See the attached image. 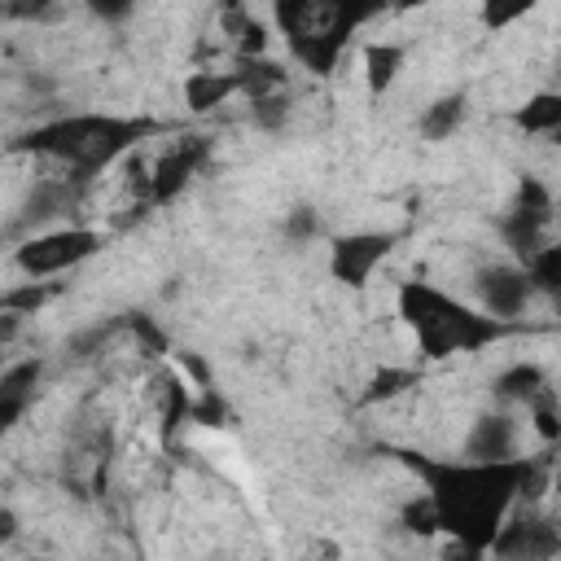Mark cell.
<instances>
[{
    "label": "cell",
    "mask_w": 561,
    "mask_h": 561,
    "mask_svg": "<svg viewBox=\"0 0 561 561\" xmlns=\"http://www.w3.org/2000/svg\"><path fill=\"white\" fill-rule=\"evenodd\" d=\"M434 495L443 513V530L456 535L451 557H486L495 530L517 500V482L526 473V456L513 460H430L416 451H394Z\"/></svg>",
    "instance_id": "cell-1"
},
{
    "label": "cell",
    "mask_w": 561,
    "mask_h": 561,
    "mask_svg": "<svg viewBox=\"0 0 561 561\" xmlns=\"http://www.w3.org/2000/svg\"><path fill=\"white\" fill-rule=\"evenodd\" d=\"M158 123L153 118H114V114H70V118H53L35 131H26L22 140H13L18 153H44L53 162L66 167L70 180L92 184L110 162H118L123 153H131L145 136H153Z\"/></svg>",
    "instance_id": "cell-2"
},
{
    "label": "cell",
    "mask_w": 561,
    "mask_h": 561,
    "mask_svg": "<svg viewBox=\"0 0 561 561\" xmlns=\"http://www.w3.org/2000/svg\"><path fill=\"white\" fill-rule=\"evenodd\" d=\"M399 316L412 329L416 346L425 359H447L460 351H482L500 337L513 333L508 320L491 316V311H473L456 298H447L443 289L425 285V280H403L399 285Z\"/></svg>",
    "instance_id": "cell-3"
},
{
    "label": "cell",
    "mask_w": 561,
    "mask_h": 561,
    "mask_svg": "<svg viewBox=\"0 0 561 561\" xmlns=\"http://www.w3.org/2000/svg\"><path fill=\"white\" fill-rule=\"evenodd\" d=\"M386 9H390V0H272V13H276L285 44L311 39V35L351 39V31L381 18Z\"/></svg>",
    "instance_id": "cell-4"
},
{
    "label": "cell",
    "mask_w": 561,
    "mask_h": 561,
    "mask_svg": "<svg viewBox=\"0 0 561 561\" xmlns=\"http://www.w3.org/2000/svg\"><path fill=\"white\" fill-rule=\"evenodd\" d=\"M101 232L96 228H53V232H35L13 250V263L26 276H57L79 267L83 259H92L101 250Z\"/></svg>",
    "instance_id": "cell-5"
},
{
    "label": "cell",
    "mask_w": 561,
    "mask_h": 561,
    "mask_svg": "<svg viewBox=\"0 0 561 561\" xmlns=\"http://www.w3.org/2000/svg\"><path fill=\"white\" fill-rule=\"evenodd\" d=\"M394 250V232H351V237H333L329 245V276L337 285L364 289L368 276L377 272V263Z\"/></svg>",
    "instance_id": "cell-6"
},
{
    "label": "cell",
    "mask_w": 561,
    "mask_h": 561,
    "mask_svg": "<svg viewBox=\"0 0 561 561\" xmlns=\"http://www.w3.org/2000/svg\"><path fill=\"white\" fill-rule=\"evenodd\" d=\"M491 552L495 557H508V561H539V557H557L561 552V522L552 517H504V526L495 530L491 539Z\"/></svg>",
    "instance_id": "cell-7"
},
{
    "label": "cell",
    "mask_w": 561,
    "mask_h": 561,
    "mask_svg": "<svg viewBox=\"0 0 561 561\" xmlns=\"http://www.w3.org/2000/svg\"><path fill=\"white\" fill-rule=\"evenodd\" d=\"M473 289H478V298H482V311H491V316H500V320L522 316L526 298L535 294V285H530V276H526L522 263H491V267H482V272L473 276Z\"/></svg>",
    "instance_id": "cell-8"
},
{
    "label": "cell",
    "mask_w": 561,
    "mask_h": 561,
    "mask_svg": "<svg viewBox=\"0 0 561 561\" xmlns=\"http://www.w3.org/2000/svg\"><path fill=\"white\" fill-rule=\"evenodd\" d=\"M210 158V140L206 136H184L175 140L158 162H153V206L171 202L175 193H184V184L206 167Z\"/></svg>",
    "instance_id": "cell-9"
},
{
    "label": "cell",
    "mask_w": 561,
    "mask_h": 561,
    "mask_svg": "<svg viewBox=\"0 0 561 561\" xmlns=\"http://www.w3.org/2000/svg\"><path fill=\"white\" fill-rule=\"evenodd\" d=\"M83 188H88V184H79V180H70V175H61V180H39V184L31 188V197L22 202V215L9 224V237H18L22 228L48 224V219H57V215L75 210V206H79V197H83Z\"/></svg>",
    "instance_id": "cell-10"
},
{
    "label": "cell",
    "mask_w": 561,
    "mask_h": 561,
    "mask_svg": "<svg viewBox=\"0 0 561 561\" xmlns=\"http://www.w3.org/2000/svg\"><path fill=\"white\" fill-rule=\"evenodd\" d=\"M517 456V425L508 412H482L469 425L465 460H513Z\"/></svg>",
    "instance_id": "cell-11"
},
{
    "label": "cell",
    "mask_w": 561,
    "mask_h": 561,
    "mask_svg": "<svg viewBox=\"0 0 561 561\" xmlns=\"http://www.w3.org/2000/svg\"><path fill=\"white\" fill-rule=\"evenodd\" d=\"M219 31L232 39V48H237V57H263L267 53V26L241 4V0H224L219 4Z\"/></svg>",
    "instance_id": "cell-12"
},
{
    "label": "cell",
    "mask_w": 561,
    "mask_h": 561,
    "mask_svg": "<svg viewBox=\"0 0 561 561\" xmlns=\"http://www.w3.org/2000/svg\"><path fill=\"white\" fill-rule=\"evenodd\" d=\"M232 92H241L237 70H193V75L184 79V105H188L193 114H210V110H219Z\"/></svg>",
    "instance_id": "cell-13"
},
{
    "label": "cell",
    "mask_w": 561,
    "mask_h": 561,
    "mask_svg": "<svg viewBox=\"0 0 561 561\" xmlns=\"http://www.w3.org/2000/svg\"><path fill=\"white\" fill-rule=\"evenodd\" d=\"M285 79H289L285 66L272 61L267 53H263V57H237V83H241L245 101L267 96V92H285Z\"/></svg>",
    "instance_id": "cell-14"
},
{
    "label": "cell",
    "mask_w": 561,
    "mask_h": 561,
    "mask_svg": "<svg viewBox=\"0 0 561 561\" xmlns=\"http://www.w3.org/2000/svg\"><path fill=\"white\" fill-rule=\"evenodd\" d=\"M465 114H469L465 92H447V96H438L434 105H425V114H421V136H425V140H447V136L460 131Z\"/></svg>",
    "instance_id": "cell-15"
},
{
    "label": "cell",
    "mask_w": 561,
    "mask_h": 561,
    "mask_svg": "<svg viewBox=\"0 0 561 561\" xmlns=\"http://www.w3.org/2000/svg\"><path fill=\"white\" fill-rule=\"evenodd\" d=\"M543 228H548L543 219L522 215V210H513V206H508V215L500 219V237H504V245L513 250V259H517V263H526V259L543 245Z\"/></svg>",
    "instance_id": "cell-16"
},
{
    "label": "cell",
    "mask_w": 561,
    "mask_h": 561,
    "mask_svg": "<svg viewBox=\"0 0 561 561\" xmlns=\"http://www.w3.org/2000/svg\"><path fill=\"white\" fill-rule=\"evenodd\" d=\"M513 123L522 131H535V136H561V92H535L513 114Z\"/></svg>",
    "instance_id": "cell-17"
},
{
    "label": "cell",
    "mask_w": 561,
    "mask_h": 561,
    "mask_svg": "<svg viewBox=\"0 0 561 561\" xmlns=\"http://www.w3.org/2000/svg\"><path fill=\"white\" fill-rule=\"evenodd\" d=\"M403 70V48L399 44H368L364 48V83L373 96H381Z\"/></svg>",
    "instance_id": "cell-18"
},
{
    "label": "cell",
    "mask_w": 561,
    "mask_h": 561,
    "mask_svg": "<svg viewBox=\"0 0 561 561\" xmlns=\"http://www.w3.org/2000/svg\"><path fill=\"white\" fill-rule=\"evenodd\" d=\"M526 412H530V430L543 443H561V394L548 381L526 399Z\"/></svg>",
    "instance_id": "cell-19"
},
{
    "label": "cell",
    "mask_w": 561,
    "mask_h": 561,
    "mask_svg": "<svg viewBox=\"0 0 561 561\" xmlns=\"http://www.w3.org/2000/svg\"><path fill=\"white\" fill-rule=\"evenodd\" d=\"M543 381H548V377H543L539 364H508V368L495 377V399H504V403H526Z\"/></svg>",
    "instance_id": "cell-20"
},
{
    "label": "cell",
    "mask_w": 561,
    "mask_h": 561,
    "mask_svg": "<svg viewBox=\"0 0 561 561\" xmlns=\"http://www.w3.org/2000/svg\"><path fill=\"white\" fill-rule=\"evenodd\" d=\"M526 276H530V285H535V294H557L561 289V241H543L526 263Z\"/></svg>",
    "instance_id": "cell-21"
},
{
    "label": "cell",
    "mask_w": 561,
    "mask_h": 561,
    "mask_svg": "<svg viewBox=\"0 0 561 561\" xmlns=\"http://www.w3.org/2000/svg\"><path fill=\"white\" fill-rule=\"evenodd\" d=\"M57 289H61V285H53L48 276H31L26 285L4 289V294H0V307H4V311H18V316H35L44 302L57 298Z\"/></svg>",
    "instance_id": "cell-22"
},
{
    "label": "cell",
    "mask_w": 561,
    "mask_h": 561,
    "mask_svg": "<svg viewBox=\"0 0 561 561\" xmlns=\"http://www.w3.org/2000/svg\"><path fill=\"white\" fill-rule=\"evenodd\" d=\"M399 526H403L408 535H421V539L438 535V530H443V513H438L434 495H430V491L412 495V500H408V504L399 508Z\"/></svg>",
    "instance_id": "cell-23"
},
{
    "label": "cell",
    "mask_w": 561,
    "mask_h": 561,
    "mask_svg": "<svg viewBox=\"0 0 561 561\" xmlns=\"http://www.w3.org/2000/svg\"><path fill=\"white\" fill-rule=\"evenodd\" d=\"M408 386H416V373L412 368H377L373 377H368V386H364V394H359V403H381V399H394V394H403Z\"/></svg>",
    "instance_id": "cell-24"
},
{
    "label": "cell",
    "mask_w": 561,
    "mask_h": 561,
    "mask_svg": "<svg viewBox=\"0 0 561 561\" xmlns=\"http://www.w3.org/2000/svg\"><path fill=\"white\" fill-rule=\"evenodd\" d=\"M513 210H522V215H535V219H552V193H548V184L539 180V175H522L517 180V197H513Z\"/></svg>",
    "instance_id": "cell-25"
},
{
    "label": "cell",
    "mask_w": 561,
    "mask_h": 561,
    "mask_svg": "<svg viewBox=\"0 0 561 561\" xmlns=\"http://www.w3.org/2000/svg\"><path fill=\"white\" fill-rule=\"evenodd\" d=\"M289 96L285 92H267V96H254L250 101V123L259 127V131H280L285 123H289Z\"/></svg>",
    "instance_id": "cell-26"
},
{
    "label": "cell",
    "mask_w": 561,
    "mask_h": 561,
    "mask_svg": "<svg viewBox=\"0 0 561 561\" xmlns=\"http://www.w3.org/2000/svg\"><path fill=\"white\" fill-rule=\"evenodd\" d=\"M131 337H136V346H140L145 359H162V355L171 351V337H167V329H162L153 316L131 311Z\"/></svg>",
    "instance_id": "cell-27"
},
{
    "label": "cell",
    "mask_w": 561,
    "mask_h": 561,
    "mask_svg": "<svg viewBox=\"0 0 561 561\" xmlns=\"http://www.w3.org/2000/svg\"><path fill=\"white\" fill-rule=\"evenodd\" d=\"M44 377V359H22V364H9L0 373V394H35Z\"/></svg>",
    "instance_id": "cell-28"
},
{
    "label": "cell",
    "mask_w": 561,
    "mask_h": 561,
    "mask_svg": "<svg viewBox=\"0 0 561 561\" xmlns=\"http://www.w3.org/2000/svg\"><path fill=\"white\" fill-rule=\"evenodd\" d=\"M539 0H482V26L486 31H504V26H513L517 18H526L530 9H535Z\"/></svg>",
    "instance_id": "cell-29"
},
{
    "label": "cell",
    "mask_w": 561,
    "mask_h": 561,
    "mask_svg": "<svg viewBox=\"0 0 561 561\" xmlns=\"http://www.w3.org/2000/svg\"><path fill=\"white\" fill-rule=\"evenodd\" d=\"M127 324H131V316H114V320H105V324H92L88 333H75V337H70V355H75V359H88L96 346H105V342H110L118 329H127Z\"/></svg>",
    "instance_id": "cell-30"
},
{
    "label": "cell",
    "mask_w": 561,
    "mask_h": 561,
    "mask_svg": "<svg viewBox=\"0 0 561 561\" xmlns=\"http://www.w3.org/2000/svg\"><path fill=\"white\" fill-rule=\"evenodd\" d=\"M280 232H285V241H294V245H307V241H316V237H320V215H316L311 206H294V210L285 215Z\"/></svg>",
    "instance_id": "cell-31"
},
{
    "label": "cell",
    "mask_w": 561,
    "mask_h": 561,
    "mask_svg": "<svg viewBox=\"0 0 561 561\" xmlns=\"http://www.w3.org/2000/svg\"><path fill=\"white\" fill-rule=\"evenodd\" d=\"M193 421H202V425H228V408H224V399L215 394V386L202 390V399L193 403Z\"/></svg>",
    "instance_id": "cell-32"
},
{
    "label": "cell",
    "mask_w": 561,
    "mask_h": 561,
    "mask_svg": "<svg viewBox=\"0 0 561 561\" xmlns=\"http://www.w3.org/2000/svg\"><path fill=\"white\" fill-rule=\"evenodd\" d=\"M53 9H57V0H4L9 22H35V18H48Z\"/></svg>",
    "instance_id": "cell-33"
},
{
    "label": "cell",
    "mask_w": 561,
    "mask_h": 561,
    "mask_svg": "<svg viewBox=\"0 0 561 561\" xmlns=\"http://www.w3.org/2000/svg\"><path fill=\"white\" fill-rule=\"evenodd\" d=\"M31 399H35V394H0V430H13L18 416L31 408Z\"/></svg>",
    "instance_id": "cell-34"
},
{
    "label": "cell",
    "mask_w": 561,
    "mask_h": 561,
    "mask_svg": "<svg viewBox=\"0 0 561 561\" xmlns=\"http://www.w3.org/2000/svg\"><path fill=\"white\" fill-rule=\"evenodd\" d=\"M96 18H105V22H123L131 9H136V0H83Z\"/></svg>",
    "instance_id": "cell-35"
},
{
    "label": "cell",
    "mask_w": 561,
    "mask_h": 561,
    "mask_svg": "<svg viewBox=\"0 0 561 561\" xmlns=\"http://www.w3.org/2000/svg\"><path fill=\"white\" fill-rule=\"evenodd\" d=\"M175 359L184 364V373H193V381H197L202 390H210V368H206V359H202V355H193V351H180Z\"/></svg>",
    "instance_id": "cell-36"
},
{
    "label": "cell",
    "mask_w": 561,
    "mask_h": 561,
    "mask_svg": "<svg viewBox=\"0 0 561 561\" xmlns=\"http://www.w3.org/2000/svg\"><path fill=\"white\" fill-rule=\"evenodd\" d=\"M18 320H22L18 311H4V316H0V346H9V342L18 337Z\"/></svg>",
    "instance_id": "cell-37"
},
{
    "label": "cell",
    "mask_w": 561,
    "mask_h": 561,
    "mask_svg": "<svg viewBox=\"0 0 561 561\" xmlns=\"http://www.w3.org/2000/svg\"><path fill=\"white\" fill-rule=\"evenodd\" d=\"M18 535V517H13V508H0V543H9Z\"/></svg>",
    "instance_id": "cell-38"
},
{
    "label": "cell",
    "mask_w": 561,
    "mask_h": 561,
    "mask_svg": "<svg viewBox=\"0 0 561 561\" xmlns=\"http://www.w3.org/2000/svg\"><path fill=\"white\" fill-rule=\"evenodd\" d=\"M421 4H430V0H390V9H421Z\"/></svg>",
    "instance_id": "cell-39"
},
{
    "label": "cell",
    "mask_w": 561,
    "mask_h": 561,
    "mask_svg": "<svg viewBox=\"0 0 561 561\" xmlns=\"http://www.w3.org/2000/svg\"><path fill=\"white\" fill-rule=\"evenodd\" d=\"M552 491H557V495H561V465H557V469H552Z\"/></svg>",
    "instance_id": "cell-40"
},
{
    "label": "cell",
    "mask_w": 561,
    "mask_h": 561,
    "mask_svg": "<svg viewBox=\"0 0 561 561\" xmlns=\"http://www.w3.org/2000/svg\"><path fill=\"white\" fill-rule=\"evenodd\" d=\"M552 307H557V311H561V289H557V294H552Z\"/></svg>",
    "instance_id": "cell-41"
}]
</instances>
